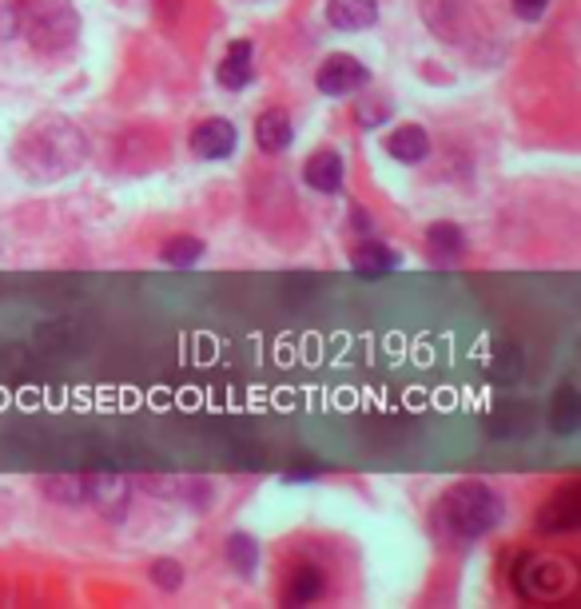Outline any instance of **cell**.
<instances>
[{"instance_id":"11","label":"cell","mask_w":581,"mask_h":609,"mask_svg":"<svg viewBox=\"0 0 581 609\" xmlns=\"http://www.w3.org/2000/svg\"><path fill=\"white\" fill-rule=\"evenodd\" d=\"M386 152L403 163H422L430 156V136L422 124H398L391 136H386Z\"/></svg>"},{"instance_id":"5","label":"cell","mask_w":581,"mask_h":609,"mask_svg":"<svg viewBox=\"0 0 581 609\" xmlns=\"http://www.w3.org/2000/svg\"><path fill=\"white\" fill-rule=\"evenodd\" d=\"M581 522V490L561 486L558 494H549V502H542L537 510V530L542 533H570Z\"/></svg>"},{"instance_id":"7","label":"cell","mask_w":581,"mask_h":609,"mask_svg":"<svg viewBox=\"0 0 581 609\" xmlns=\"http://www.w3.org/2000/svg\"><path fill=\"white\" fill-rule=\"evenodd\" d=\"M518 582H522V589H526L530 598H549V594H558L566 586V570L554 558H530L526 566H522V574H518Z\"/></svg>"},{"instance_id":"9","label":"cell","mask_w":581,"mask_h":609,"mask_svg":"<svg viewBox=\"0 0 581 609\" xmlns=\"http://www.w3.org/2000/svg\"><path fill=\"white\" fill-rule=\"evenodd\" d=\"M303 180H307V187L323 192V196H335V192L342 187V156L330 152V148L315 152L307 163H303Z\"/></svg>"},{"instance_id":"1","label":"cell","mask_w":581,"mask_h":609,"mask_svg":"<svg viewBox=\"0 0 581 609\" xmlns=\"http://www.w3.org/2000/svg\"><path fill=\"white\" fill-rule=\"evenodd\" d=\"M16 160L33 175H65L84 163V136L80 128L65 120H45L36 131H28L16 148Z\"/></svg>"},{"instance_id":"21","label":"cell","mask_w":581,"mask_h":609,"mask_svg":"<svg viewBox=\"0 0 581 609\" xmlns=\"http://www.w3.org/2000/svg\"><path fill=\"white\" fill-rule=\"evenodd\" d=\"M16 33H21V4L0 0V41H12Z\"/></svg>"},{"instance_id":"13","label":"cell","mask_w":581,"mask_h":609,"mask_svg":"<svg viewBox=\"0 0 581 609\" xmlns=\"http://www.w3.org/2000/svg\"><path fill=\"white\" fill-rule=\"evenodd\" d=\"M323 594H327V574L323 570L311 566V562L291 570V577H287V601L291 606H307V601H318Z\"/></svg>"},{"instance_id":"6","label":"cell","mask_w":581,"mask_h":609,"mask_svg":"<svg viewBox=\"0 0 581 609\" xmlns=\"http://www.w3.org/2000/svg\"><path fill=\"white\" fill-rule=\"evenodd\" d=\"M235 148H240V131H235L231 120H220V116L196 124V131H191V152L199 160H228Z\"/></svg>"},{"instance_id":"3","label":"cell","mask_w":581,"mask_h":609,"mask_svg":"<svg viewBox=\"0 0 581 609\" xmlns=\"http://www.w3.org/2000/svg\"><path fill=\"white\" fill-rule=\"evenodd\" d=\"M21 4V33L36 53H65L77 41L80 16L72 0H16Z\"/></svg>"},{"instance_id":"4","label":"cell","mask_w":581,"mask_h":609,"mask_svg":"<svg viewBox=\"0 0 581 609\" xmlns=\"http://www.w3.org/2000/svg\"><path fill=\"white\" fill-rule=\"evenodd\" d=\"M367 80H371V72H367L362 60H355V56H347V53H335L318 65L315 88L323 96H351V92L367 88Z\"/></svg>"},{"instance_id":"12","label":"cell","mask_w":581,"mask_h":609,"mask_svg":"<svg viewBox=\"0 0 581 609\" xmlns=\"http://www.w3.org/2000/svg\"><path fill=\"white\" fill-rule=\"evenodd\" d=\"M255 80V65H252V41H231L228 56L220 60V84L240 92Z\"/></svg>"},{"instance_id":"19","label":"cell","mask_w":581,"mask_h":609,"mask_svg":"<svg viewBox=\"0 0 581 609\" xmlns=\"http://www.w3.org/2000/svg\"><path fill=\"white\" fill-rule=\"evenodd\" d=\"M45 494L53 502H65V506H80L89 502V479H45Z\"/></svg>"},{"instance_id":"2","label":"cell","mask_w":581,"mask_h":609,"mask_svg":"<svg viewBox=\"0 0 581 609\" xmlns=\"http://www.w3.org/2000/svg\"><path fill=\"white\" fill-rule=\"evenodd\" d=\"M439 518L454 538L474 542V538H483L502 522V498L483 482H462V486L442 494Z\"/></svg>"},{"instance_id":"8","label":"cell","mask_w":581,"mask_h":609,"mask_svg":"<svg viewBox=\"0 0 581 609\" xmlns=\"http://www.w3.org/2000/svg\"><path fill=\"white\" fill-rule=\"evenodd\" d=\"M327 21L339 33H362L379 21V4L374 0H327Z\"/></svg>"},{"instance_id":"17","label":"cell","mask_w":581,"mask_h":609,"mask_svg":"<svg viewBox=\"0 0 581 609\" xmlns=\"http://www.w3.org/2000/svg\"><path fill=\"white\" fill-rule=\"evenodd\" d=\"M228 562L240 577H255V570H259V542H255L252 533H231Z\"/></svg>"},{"instance_id":"18","label":"cell","mask_w":581,"mask_h":609,"mask_svg":"<svg viewBox=\"0 0 581 609\" xmlns=\"http://www.w3.org/2000/svg\"><path fill=\"white\" fill-rule=\"evenodd\" d=\"M199 260H204V240H196V235H176L164 243L167 267H196Z\"/></svg>"},{"instance_id":"20","label":"cell","mask_w":581,"mask_h":609,"mask_svg":"<svg viewBox=\"0 0 581 609\" xmlns=\"http://www.w3.org/2000/svg\"><path fill=\"white\" fill-rule=\"evenodd\" d=\"M152 582H155V589H179L184 586V566L179 562H172V558H160V562H152Z\"/></svg>"},{"instance_id":"22","label":"cell","mask_w":581,"mask_h":609,"mask_svg":"<svg viewBox=\"0 0 581 609\" xmlns=\"http://www.w3.org/2000/svg\"><path fill=\"white\" fill-rule=\"evenodd\" d=\"M510 4H514V12L522 21H537V16L549 9V0H510Z\"/></svg>"},{"instance_id":"16","label":"cell","mask_w":581,"mask_h":609,"mask_svg":"<svg viewBox=\"0 0 581 609\" xmlns=\"http://www.w3.org/2000/svg\"><path fill=\"white\" fill-rule=\"evenodd\" d=\"M581 423V394L573 387H561L554 406H549V426L558 430V435H573Z\"/></svg>"},{"instance_id":"10","label":"cell","mask_w":581,"mask_h":609,"mask_svg":"<svg viewBox=\"0 0 581 609\" xmlns=\"http://www.w3.org/2000/svg\"><path fill=\"white\" fill-rule=\"evenodd\" d=\"M291 136H295V128H291V116H287L283 108H267L264 116L255 120V143L271 156L287 152V148H291Z\"/></svg>"},{"instance_id":"14","label":"cell","mask_w":581,"mask_h":609,"mask_svg":"<svg viewBox=\"0 0 581 609\" xmlns=\"http://www.w3.org/2000/svg\"><path fill=\"white\" fill-rule=\"evenodd\" d=\"M351 267L359 275H386V272H395L398 267V255L386 243H359L351 255Z\"/></svg>"},{"instance_id":"15","label":"cell","mask_w":581,"mask_h":609,"mask_svg":"<svg viewBox=\"0 0 581 609\" xmlns=\"http://www.w3.org/2000/svg\"><path fill=\"white\" fill-rule=\"evenodd\" d=\"M427 248L434 260H454V255H462V248H466V235H462L458 223H446V219H439V223H430L427 228Z\"/></svg>"}]
</instances>
